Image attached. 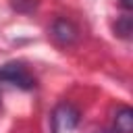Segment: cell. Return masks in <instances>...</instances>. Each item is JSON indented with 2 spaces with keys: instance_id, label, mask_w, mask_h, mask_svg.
<instances>
[{
  "instance_id": "obj_4",
  "label": "cell",
  "mask_w": 133,
  "mask_h": 133,
  "mask_svg": "<svg viewBox=\"0 0 133 133\" xmlns=\"http://www.w3.org/2000/svg\"><path fill=\"white\" fill-rule=\"evenodd\" d=\"M114 129L116 133H131L133 131V110L129 106H123L114 116Z\"/></svg>"
},
{
  "instance_id": "obj_5",
  "label": "cell",
  "mask_w": 133,
  "mask_h": 133,
  "mask_svg": "<svg viewBox=\"0 0 133 133\" xmlns=\"http://www.w3.org/2000/svg\"><path fill=\"white\" fill-rule=\"evenodd\" d=\"M12 6L19 10H31L35 6V0H12Z\"/></svg>"
},
{
  "instance_id": "obj_6",
  "label": "cell",
  "mask_w": 133,
  "mask_h": 133,
  "mask_svg": "<svg viewBox=\"0 0 133 133\" xmlns=\"http://www.w3.org/2000/svg\"><path fill=\"white\" fill-rule=\"evenodd\" d=\"M121 4H123L127 10H131V8H133V2H131V0H121Z\"/></svg>"
},
{
  "instance_id": "obj_1",
  "label": "cell",
  "mask_w": 133,
  "mask_h": 133,
  "mask_svg": "<svg viewBox=\"0 0 133 133\" xmlns=\"http://www.w3.org/2000/svg\"><path fill=\"white\" fill-rule=\"evenodd\" d=\"M50 121H52L54 133H71V131L77 127V123H79V110H77L73 104L62 102V104H58V106L54 108Z\"/></svg>"
},
{
  "instance_id": "obj_7",
  "label": "cell",
  "mask_w": 133,
  "mask_h": 133,
  "mask_svg": "<svg viewBox=\"0 0 133 133\" xmlns=\"http://www.w3.org/2000/svg\"><path fill=\"white\" fill-rule=\"evenodd\" d=\"M94 133H106V131H94Z\"/></svg>"
},
{
  "instance_id": "obj_2",
  "label": "cell",
  "mask_w": 133,
  "mask_h": 133,
  "mask_svg": "<svg viewBox=\"0 0 133 133\" xmlns=\"http://www.w3.org/2000/svg\"><path fill=\"white\" fill-rule=\"evenodd\" d=\"M0 81L4 83H10V85H17V87H23V89H29L33 87V77L29 75V71L23 66V64H17V62H10V64H4L0 69Z\"/></svg>"
},
{
  "instance_id": "obj_3",
  "label": "cell",
  "mask_w": 133,
  "mask_h": 133,
  "mask_svg": "<svg viewBox=\"0 0 133 133\" xmlns=\"http://www.w3.org/2000/svg\"><path fill=\"white\" fill-rule=\"evenodd\" d=\"M77 35H79V31H77V27H75L71 21H66V19L54 21V25H52V37H54L58 44L69 46V44L77 42Z\"/></svg>"
}]
</instances>
